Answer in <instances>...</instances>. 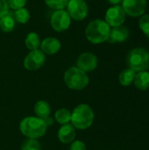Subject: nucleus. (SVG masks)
Returning <instances> with one entry per match:
<instances>
[{
    "label": "nucleus",
    "instance_id": "obj_1",
    "mask_svg": "<svg viewBox=\"0 0 149 150\" xmlns=\"http://www.w3.org/2000/svg\"><path fill=\"white\" fill-rule=\"evenodd\" d=\"M110 25L102 19H95L89 23L85 29L88 40L93 44L103 43L107 40L110 33Z\"/></svg>",
    "mask_w": 149,
    "mask_h": 150
},
{
    "label": "nucleus",
    "instance_id": "obj_2",
    "mask_svg": "<svg viewBox=\"0 0 149 150\" xmlns=\"http://www.w3.org/2000/svg\"><path fill=\"white\" fill-rule=\"evenodd\" d=\"M19 129L20 132L29 139L37 140L46 134L47 126L40 118L27 117L20 122Z\"/></svg>",
    "mask_w": 149,
    "mask_h": 150
},
{
    "label": "nucleus",
    "instance_id": "obj_3",
    "mask_svg": "<svg viewBox=\"0 0 149 150\" xmlns=\"http://www.w3.org/2000/svg\"><path fill=\"white\" fill-rule=\"evenodd\" d=\"M94 120V112L88 105H77L71 113V122L74 127L81 130L89 128Z\"/></svg>",
    "mask_w": 149,
    "mask_h": 150
},
{
    "label": "nucleus",
    "instance_id": "obj_4",
    "mask_svg": "<svg viewBox=\"0 0 149 150\" xmlns=\"http://www.w3.org/2000/svg\"><path fill=\"white\" fill-rule=\"evenodd\" d=\"M89 76L86 72L77 67L69 68L64 74V82L69 89L80 91L89 84Z\"/></svg>",
    "mask_w": 149,
    "mask_h": 150
},
{
    "label": "nucleus",
    "instance_id": "obj_5",
    "mask_svg": "<svg viewBox=\"0 0 149 150\" xmlns=\"http://www.w3.org/2000/svg\"><path fill=\"white\" fill-rule=\"evenodd\" d=\"M127 65L135 72L144 71L149 68V53L142 47L133 49L127 55Z\"/></svg>",
    "mask_w": 149,
    "mask_h": 150
},
{
    "label": "nucleus",
    "instance_id": "obj_6",
    "mask_svg": "<svg viewBox=\"0 0 149 150\" xmlns=\"http://www.w3.org/2000/svg\"><path fill=\"white\" fill-rule=\"evenodd\" d=\"M71 23V18L68 15V11L65 10L55 11L50 18V24L53 29L56 32H64L66 31Z\"/></svg>",
    "mask_w": 149,
    "mask_h": 150
},
{
    "label": "nucleus",
    "instance_id": "obj_7",
    "mask_svg": "<svg viewBox=\"0 0 149 150\" xmlns=\"http://www.w3.org/2000/svg\"><path fill=\"white\" fill-rule=\"evenodd\" d=\"M67 11L71 18L82 21L88 15V6L83 0H70L67 4Z\"/></svg>",
    "mask_w": 149,
    "mask_h": 150
},
{
    "label": "nucleus",
    "instance_id": "obj_8",
    "mask_svg": "<svg viewBox=\"0 0 149 150\" xmlns=\"http://www.w3.org/2000/svg\"><path fill=\"white\" fill-rule=\"evenodd\" d=\"M126 19V12L122 6L114 5L109 8L105 13V22L112 27L122 25Z\"/></svg>",
    "mask_w": 149,
    "mask_h": 150
},
{
    "label": "nucleus",
    "instance_id": "obj_9",
    "mask_svg": "<svg viewBox=\"0 0 149 150\" xmlns=\"http://www.w3.org/2000/svg\"><path fill=\"white\" fill-rule=\"evenodd\" d=\"M122 8L126 14L131 17L143 15L147 8L146 0H122Z\"/></svg>",
    "mask_w": 149,
    "mask_h": 150
},
{
    "label": "nucleus",
    "instance_id": "obj_10",
    "mask_svg": "<svg viewBox=\"0 0 149 150\" xmlns=\"http://www.w3.org/2000/svg\"><path fill=\"white\" fill-rule=\"evenodd\" d=\"M45 54L41 50H32L25 56L24 66L28 70H36L43 66V64L45 63Z\"/></svg>",
    "mask_w": 149,
    "mask_h": 150
},
{
    "label": "nucleus",
    "instance_id": "obj_11",
    "mask_svg": "<svg viewBox=\"0 0 149 150\" xmlns=\"http://www.w3.org/2000/svg\"><path fill=\"white\" fill-rule=\"evenodd\" d=\"M77 68L84 72H90L94 70L97 66V58L95 54L86 52L79 55L76 62Z\"/></svg>",
    "mask_w": 149,
    "mask_h": 150
},
{
    "label": "nucleus",
    "instance_id": "obj_12",
    "mask_svg": "<svg viewBox=\"0 0 149 150\" xmlns=\"http://www.w3.org/2000/svg\"><path fill=\"white\" fill-rule=\"evenodd\" d=\"M129 37V30L126 26L119 25L110 30L107 41L110 43H120L126 41Z\"/></svg>",
    "mask_w": 149,
    "mask_h": 150
},
{
    "label": "nucleus",
    "instance_id": "obj_13",
    "mask_svg": "<svg viewBox=\"0 0 149 150\" xmlns=\"http://www.w3.org/2000/svg\"><path fill=\"white\" fill-rule=\"evenodd\" d=\"M40 50L46 54H54L61 49V42L56 38H46L40 43Z\"/></svg>",
    "mask_w": 149,
    "mask_h": 150
},
{
    "label": "nucleus",
    "instance_id": "obj_14",
    "mask_svg": "<svg viewBox=\"0 0 149 150\" xmlns=\"http://www.w3.org/2000/svg\"><path fill=\"white\" fill-rule=\"evenodd\" d=\"M75 137L76 130L71 124L63 125L58 132V138L62 143H70L74 141Z\"/></svg>",
    "mask_w": 149,
    "mask_h": 150
},
{
    "label": "nucleus",
    "instance_id": "obj_15",
    "mask_svg": "<svg viewBox=\"0 0 149 150\" xmlns=\"http://www.w3.org/2000/svg\"><path fill=\"white\" fill-rule=\"evenodd\" d=\"M134 85L140 91H147L149 89V72L147 70L136 73L134 77Z\"/></svg>",
    "mask_w": 149,
    "mask_h": 150
},
{
    "label": "nucleus",
    "instance_id": "obj_16",
    "mask_svg": "<svg viewBox=\"0 0 149 150\" xmlns=\"http://www.w3.org/2000/svg\"><path fill=\"white\" fill-rule=\"evenodd\" d=\"M15 18L12 12H8L2 18H0V29L4 32H11L15 27Z\"/></svg>",
    "mask_w": 149,
    "mask_h": 150
},
{
    "label": "nucleus",
    "instance_id": "obj_17",
    "mask_svg": "<svg viewBox=\"0 0 149 150\" xmlns=\"http://www.w3.org/2000/svg\"><path fill=\"white\" fill-rule=\"evenodd\" d=\"M135 75H136V72L133 70L132 69L130 68L126 69L120 72L119 76V81L120 84L123 86H130L134 81Z\"/></svg>",
    "mask_w": 149,
    "mask_h": 150
},
{
    "label": "nucleus",
    "instance_id": "obj_18",
    "mask_svg": "<svg viewBox=\"0 0 149 150\" xmlns=\"http://www.w3.org/2000/svg\"><path fill=\"white\" fill-rule=\"evenodd\" d=\"M34 112L36 113L38 118H40L42 120L49 117L50 112H51L49 104L46 101H43V100L37 102L35 106H34Z\"/></svg>",
    "mask_w": 149,
    "mask_h": 150
},
{
    "label": "nucleus",
    "instance_id": "obj_19",
    "mask_svg": "<svg viewBox=\"0 0 149 150\" xmlns=\"http://www.w3.org/2000/svg\"><path fill=\"white\" fill-rule=\"evenodd\" d=\"M25 42L26 47L31 51L38 49L40 47V43H41L40 39L36 33H29L26 35Z\"/></svg>",
    "mask_w": 149,
    "mask_h": 150
},
{
    "label": "nucleus",
    "instance_id": "obj_20",
    "mask_svg": "<svg viewBox=\"0 0 149 150\" xmlns=\"http://www.w3.org/2000/svg\"><path fill=\"white\" fill-rule=\"evenodd\" d=\"M54 119L60 124H62V125L68 124V122L71 120V112L64 108L60 109L55 112Z\"/></svg>",
    "mask_w": 149,
    "mask_h": 150
},
{
    "label": "nucleus",
    "instance_id": "obj_21",
    "mask_svg": "<svg viewBox=\"0 0 149 150\" xmlns=\"http://www.w3.org/2000/svg\"><path fill=\"white\" fill-rule=\"evenodd\" d=\"M14 18L17 22L20 24H25L28 22L30 18V12L25 8H20L18 10H15V12L13 13Z\"/></svg>",
    "mask_w": 149,
    "mask_h": 150
},
{
    "label": "nucleus",
    "instance_id": "obj_22",
    "mask_svg": "<svg viewBox=\"0 0 149 150\" xmlns=\"http://www.w3.org/2000/svg\"><path fill=\"white\" fill-rule=\"evenodd\" d=\"M46 4L55 11L58 10H64L65 7H67V4L68 3V0H44Z\"/></svg>",
    "mask_w": 149,
    "mask_h": 150
},
{
    "label": "nucleus",
    "instance_id": "obj_23",
    "mask_svg": "<svg viewBox=\"0 0 149 150\" xmlns=\"http://www.w3.org/2000/svg\"><path fill=\"white\" fill-rule=\"evenodd\" d=\"M21 150H40V145L35 139H29L25 142Z\"/></svg>",
    "mask_w": 149,
    "mask_h": 150
},
{
    "label": "nucleus",
    "instance_id": "obj_24",
    "mask_svg": "<svg viewBox=\"0 0 149 150\" xmlns=\"http://www.w3.org/2000/svg\"><path fill=\"white\" fill-rule=\"evenodd\" d=\"M139 25L141 30L143 32L144 34L149 35V15L145 14L141 17V18L139 21Z\"/></svg>",
    "mask_w": 149,
    "mask_h": 150
},
{
    "label": "nucleus",
    "instance_id": "obj_25",
    "mask_svg": "<svg viewBox=\"0 0 149 150\" xmlns=\"http://www.w3.org/2000/svg\"><path fill=\"white\" fill-rule=\"evenodd\" d=\"M8 6L11 7L12 10H18L20 8H23L27 0H6Z\"/></svg>",
    "mask_w": 149,
    "mask_h": 150
},
{
    "label": "nucleus",
    "instance_id": "obj_26",
    "mask_svg": "<svg viewBox=\"0 0 149 150\" xmlns=\"http://www.w3.org/2000/svg\"><path fill=\"white\" fill-rule=\"evenodd\" d=\"M9 12V6L6 0H0V18Z\"/></svg>",
    "mask_w": 149,
    "mask_h": 150
},
{
    "label": "nucleus",
    "instance_id": "obj_27",
    "mask_svg": "<svg viewBox=\"0 0 149 150\" xmlns=\"http://www.w3.org/2000/svg\"><path fill=\"white\" fill-rule=\"evenodd\" d=\"M70 150H86L85 144L81 141H76L72 142L70 146Z\"/></svg>",
    "mask_w": 149,
    "mask_h": 150
},
{
    "label": "nucleus",
    "instance_id": "obj_28",
    "mask_svg": "<svg viewBox=\"0 0 149 150\" xmlns=\"http://www.w3.org/2000/svg\"><path fill=\"white\" fill-rule=\"evenodd\" d=\"M43 120H44V122H45V124H46L47 127H49V126H52V125L54 124V120H53L51 117H47V118L44 119Z\"/></svg>",
    "mask_w": 149,
    "mask_h": 150
},
{
    "label": "nucleus",
    "instance_id": "obj_29",
    "mask_svg": "<svg viewBox=\"0 0 149 150\" xmlns=\"http://www.w3.org/2000/svg\"><path fill=\"white\" fill-rule=\"evenodd\" d=\"M108 2L112 4H114V5H118L119 3L122 2V0H108Z\"/></svg>",
    "mask_w": 149,
    "mask_h": 150
},
{
    "label": "nucleus",
    "instance_id": "obj_30",
    "mask_svg": "<svg viewBox=\"0 0 149 150\" xmlns=\"http://www.w3.org/2000/svg\"><path fill=\"white\" fill-rule=\"evenodd\" d=\"M68 1H70V0H68Z\"/></svg>",
    "mask_w": 149,
    "mask_h": 150
},
{
    "label": "nucleus",
    "instance_id": "obj_31",
    "mask_svg": "<svg viewBox=\"0 0 149 150\" xmlns=\"http://www.w3.org/2000/svg\"><path fill=\"white\" fill-rule=\"evenodd\" d=\"M148 37H149V35H148Z\"/></svg>",
    "mask_w": 149,
    "mask_h": 150
}]
</instances>
